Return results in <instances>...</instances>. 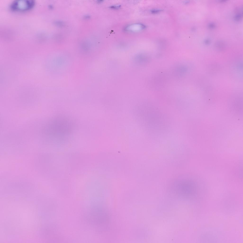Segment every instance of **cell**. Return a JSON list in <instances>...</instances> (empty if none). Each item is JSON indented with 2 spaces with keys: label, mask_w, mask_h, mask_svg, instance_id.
<instances>
[{
  "label": "cell",
  "mask_w": 243,
  "mask_h": 243,
  "mask_svg": "<svg viewBox=\"0 0 243 243\" xmlns=\"http://www.w3.org/2000/svg\"><path fill=\"white\" fill-rule=\"evenodd\" d=\"M74 123L69 118L57 116L48 122L45 128V132L51 137H64L68 135L72 131L74 128Z\"/></svg>",
  "instance_id": "cell-1"
},
{
  "label": "cell",
  "mask_w": 243,
  "mask_h": 243,
  "mask_svg": "<svg viewBox=\"0 0 243 243\" xmlns=\"http://www.w3.org/2000/svg\"><path fill=\"white\" fill-rule=\"evenodd\" d=\"M139 108L140 109L137 110L139 111V112H137L138 113H137L138 116H137L140 118L143 122H145V124H147V126H149L150 127V126H152L153 123L159 124L160 123L159 122L161 123L160 122H162L161 116L156 110L154 111L151 108H144V109H142V110L140 108Z\"/></svg>",
  "instance_id": "cell-2"
},
{
  "label": "cell",
  "mask_w": 243,
  "mask_h": 243,
  "mask_svg": "<svg viewBox=\"0 0 243 243\" xmlns=\"http://www.w3.org/2000/svg\"><path fill=\"white\" fill-rule=\"evenodd\" d=\"M177 185L176 191L180 196L187 197H191L195 194L196 187L195 184L190 182H182Z\"/></svg>",
  "instance_id": "cell-3"
},
{
  "label": "cell",
  "mask_w": 243,
  "mask_h": 243,
  "mask_svg": "<svg viewBox=\"0 0 243 243\" xmlns=\"http://www.w3.org/2000/svg\"><path fill=\"white\" fill-rule=\"evenodd\" d=\"M34 5V2L33 1H16L12 4L11 8L14 10L24 11L31 9L33 7Z\"/></svg>",
  "instance_id": "cell-4"
},
{
  "label": "cell",
  "mask_w": 243,
  "mask_h": 243,
  "mask_svg": "<svg viewBox=\"0 0 243 243\" xmlns=\"http://www.w3.org/2000/svg\"><path fill=\"white\" fill-rule=\"evenodd\" d=\"M140 24H132L127 26L126 29L127 31H137L140 29L139 28L140 27Z\"/></svg>",
  "instance_id": "cell-5"
}]
</instances>
